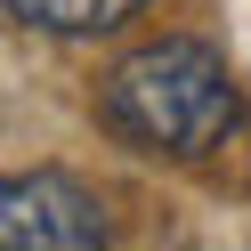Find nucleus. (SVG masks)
<instances>
[{"label": "nucleus", "mask_w": 251, "mask_h": 251, "mask_svg": "<svg viewBox=\"0 0 251 251\" xmlns=\"http://www.w3.org/2000/svg\"><path fill=\"white\" fill-rule=\"evenodd\" d=\"M25 25H41V33H114V25H130L146 0H8Z\"/></svg>", "instance_id": "obj_3"}, {"label": "nucleus", "mask_w": 251, "mask_h": 251, "mask_svg": "<svg viewBox=\"0 0 251 251\" xmlns=\"http://www.w3.org/2000/svg\"><path fill=\"white\" fill-rule=\"evenodd\" d=\"M0 251H114L105 202L65 170L0 178Z\"/></svg>", "instance_id": "obj_2"}, {"label": "nucleus", "mask_w": 251, "mask_h": 251, "mask_svg": "<svg viewBox=\"0 0 251 251\" xmlns=\"http://www.w3.org/2000/svg\"><path fill=\"white\" fill-rule=\"evenodd\" d=\"M98 105H105V122H114L130 146L178 154V162L227 146L235 114H243L235 73H227V57H219L211 41H154V49L122 57V65L105 73Z\"/></svg>", "instance_id": "obj_1"}]
</instances>
